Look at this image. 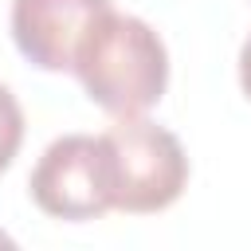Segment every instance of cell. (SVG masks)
<instances>
[{
  "label": "cell",
  "instance_id": "cell-1",
  "mask_svg": "<svg viewBox=\"0 0 251 251\" xmlns=\"http://www.w3.org/2000/svg\"><path fill=\"white\" fill-rule=\"evenodd\" d=\"M71 71L86 98L110 118H141L169 86V51L141 16L106 8L86 31Z\"/></svg>",
  "mask_w": 251,
  "mask_h": 251
},
{
  "label": "cell",
  "instance_id": "cell-4",
  "mask_svg": "<svg viewBox=\"0 0 251 251\" xmlns=\"http://www.w3.org/2000/svg\"><path fill=\"white\" fill-rule=\"evenodd\" d=\"M110 0H12V39L39 71H71Z\"/></svg>",
  "mask_w": 251,
  "mask_h": 251
},
{
  "label": "cell",
  "instance_id": "cell-5",
  "mask_svg": "<svg viewBox=\"0 0 251 251\" xmlns=\"http://www.w3.org/2000/svg\"><path fill=\"white\" fill-rule=\"evenodd\" d=\"M20 145H24V110H20L16 94L0 82V173L16 161Z\"/></svg>",
  "mask_w": 251,
  "mask_h": 251
},
{
  "label": "cell",
  "instance_id": "cell-6",
  "mask_svg": "<svg viewBox=\"0 0 251 251\" xmlns=\"http://www.w3.org/2000/svg\"><path fill=\"white\" fill-rule=\"evenodd\" d=\"M239 86H243V94L251 98V35H247L243 47H239Z\"/></svg>",
  "mask_w": 251,
  "mask_h": 251
},
{
  "label": "cell",
  "instance_id": "cell-2",
  "mask_svg": "<svg viewBox=\"0 0 251 251\" xmlns=\"http://www.w3.org/2000/svg\"><path fill=\"white\" fill-rule=\"evenodd\" d=\"M27 192L39 212L55 220H98L118 208V176L106 133H67L55 137L31 169Z\"/></svg>",
  "mask_w": 251,
  "mask_h": 251
},
{
  "label": "cell",
  "instance_id": "cell-7",
  "mask_svg": "<svg viewBox=\"0 0 251 251\" xmlns=\"http://www.w3.org/2000/svg\"><path fill=\"white\" fill-rule=\"evenodd\" d=\"M0 243H8V235H0Z\"/></svg>",
  "mask_w": 251,
  "mask_h": 251
},
{
  "label": "cell",
  "instance_id": "cell-3",
  "mask_svg": "<svg viewBox=\"0 0 251 251\" xmlns=\"http://www.w3.org/2000/svg\"><path fill=\"white\" fill-rule=\"evenodd\" d=\"M118 176V208L133 216L165 212L188 184V157L176 133L145 118H118L106 129Z\"/></svg>",
  "mask_w": 251,
  "mask_h": 251
}]
</instances>
